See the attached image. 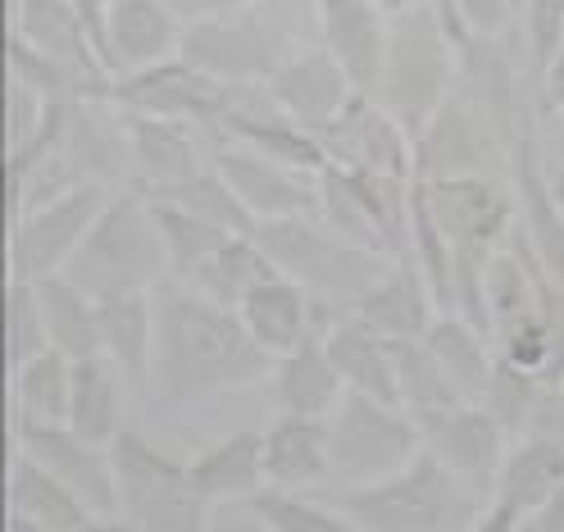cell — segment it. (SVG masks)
Instances as JSON below:
<instances>
[{
  "mask_svg": "<svg viewBox=\"0 0 564 532\" xmlns=\"http://www.w3.org/2000/svg\"><path fill=\"white\" fill-rule=\"evenodd\" d=\"M324 350H328V360H333V369H337L346 392H360V397H373V401L401 405L392 337H382L373 324H365L356 310H337L328 318Z\"/></svg>",
  "mask_w": 564,
  "mask_h": 532,
  "instance_id": "25",
  "label": "cell"
},
{
  "mask_svg": "<svg viewBox=\"0 0 564 532\" xmlns=\"http://www.w3.org/2000/svg\"><path fill=\"white\" fill-rule=\"evenodd\" d=\"M10 532H46V528H37V523H28V519H14V514H10Z\"/></svg>",
  "mask_w": 564,
  "mask_h": 532,
  "instance_id": "55",
  "label": "cell"
},
{
  "mask_svg": "<svg viewBox=\"0 0 564 532\" xmlns=\"http://www.w3.org/2000/svg\"><path fill=\"white\" fill-rule=\"evenodd\" d=\"M538 110L546 115H564V55L546 68V74L538 78Z\"/></svg>",
  "mask_w": 564,
  "mask_h": 532,
  "instance_id": "50",
  "label": "cell"
},
{
  "mask_svg": "<svg viewBox=\"0 0 564 532\" xmlns=\"http://www.w3.org/2000/svg\"><path fill=\"white\" fill-rule=\"evenodd\" d=\"M560 55H564V51H560Z\"/></svg>",
  "mask_w": 564,
  "mask_h": 532,
  "instance_id": "59",
  "label": "cell"
},
{
  "mask_svg": "<svg viewBox=\"0 0 564 532\" xmlns=\"http://www.w3.org/2000/svg\"><path fill=\"white\" fill-rule=\"evenodd\" d=\"M273 269H278V264L264 256V246L256 241V232H237V237H228L219 251L200 264V273L187 282V287H196L200 296H209L215 305L237 310L241 296L251 292L260 278H269Z\"/></svg>",
  "mask_w": 564,
  "mask_h": 532,
  "instance_id": "37",
  "label": "cell"
},
{
  "mask_svg": "<svg viewBox=\"0 0 564 532\" xmlns=\"http://www.w3.org/2000/svg\"><path fill=\"white\" fill-rule=\"evenodd\" d=\"M365 324H373L382 337H392V341H405V337H423L433 328V318L442 314L433 287H429V278H423L419 260L405 251L392 260V269H387L373 287L350 305Z\"/></svg>",
  "mask_w": 564,
  "mask_h": 532,
  "instance_id": "26",
  "label": "cell"
},
{
  "mask_svg": "<svg viewBox=\"0 0 564 532\" xmlns=\"http://www.w3.org/2000/svg\"><path fill=\"white\" fill-rule=\"evenodd\" d=\"M264 91L282 115H288L292 123H301V128H310V132H324L346 105L360 96V87L350 83V74L324 46H301L264 83Z\"/></svg>",
  "mask_w": 564,
  "mask_h": 532,
  "instance_id": "21",
  "label": "cell"
},
{
  "mask_svg": "<svg viewBox=\"0 0 564 532\" xmlns=\"http://www.w3.org/2000/svg\"><path fill=\"white\" fill-rule=\"evenodd\" d=\"M87 532H141V528H137L128 514H110V519H96Z\"/></svg>",
  "mask_w": 564,
  "mask_h": 532,
  "instance_id": "52",
  "label": "cell"
},
{
  "mask_svg": "<svg viewBox=\"0 0 564 532\" xmlns=\"http://www.w3.org/2000/svg\"><path fill=\"white\" fill-rule=\"evenodd\" d=\"M469 532H528V514L491 496V501L482 506V514L469 523Z\"/></svg>",
  "mask_w": 564,
  "mask_h": 532,
  "instance_id": "48",
  "label": "cell"
},
{
  "mask_svg": "<svg viewBox=\"0 0 564 532\" xmlns=\"http://www.w3.org/2000/svg\"><path fill=\"white\" fill-rule=\"evenodd\" d=\"M542 115H546V110H542ZM551 119H560V123H564V115H551Z\"/></svg>",
  "mask_w": 564,
  "mask_h": 532,
  "instance_id": "56",
  "label": "cell"
},
{
  "mask_svg": "<svg viewBox=\"0 0 564 532\" xmlns=\"http://www.w3.org/2000/svg\"><path fill=\"white\" fill-rule=\"evenodd\" d=\"M256 6H269V0H173L187 23L196 19H224V14H241V10H256Z\"/></svg>",
  "mask_w": 564,
  "mask_h": 532,
  "instance_id": "49",
  "label": "cell"
},
{
  "mask_svg": "<svg viewBox=\"0 0 564 532\" xmlns=\"http://www.w3.org/2000/svg\"><path fill=\"white\" fill-rule=\"evenodd\" d=\"M423 341H429L433 360L442 365V373L451 378L455 392H460L465 401H482L491 369H497V341L455 310H442L433 318V328L423 333Z\"/></svg>",
  "mask_w": 564,
  "mask_h": 532,
  "instance_id": "33",
  "label": "cell"
},
{
  "mask_svg": "<svg viewBox=\"0 0 564 532\" xmlns=\"http://www.w3.org/2000/svg\"><path fill=\"white\" fill-rule=\"evenodd\" d=\"M446 10V0H442ZM451 23V42H455V64H460V91L474 96V105L491 119V128L501 132V141L510 146L523 115L533 110L519 96V74H514V55H510V37H491V32H474L469 23H460L446 10Z\"/></svg>",
  "mask_w": 564,
  "mask_h": 532,
  "instance_id": "18",
  "label": "cell"
},
{
  "mask_svg": "<svg viewBox=\"0 0 564 532\" xmlns=\"http://www.w3.org/2000/svg\"><path fill=\"white\" fill-rule=\"evenodd\" d=\"M555 433L564 437V378H560V387H555Z\"/></svg>",
  "mask_w": 564,
  "mask_h": 532,
  "instance_id": "54",
  "label": "cell"
},
{
  "mask_svg": "<svg viewBox=\"0 0 564 532\" xmlns=\"http://www.w3.org/2000/svg\"><path fill=\"white\" fill-rule=\"evenodd\" d=\"M246 510L256 514L264 532H365L341 506H319L305 491H278L264 487L260 496L246 501Z\"/></svg>",
  "mask_w": 564,
  "mask_h": 532,
  "instance_id": "39",
  "label": "cell"
},
{
  "mask_svg": "<svg viewBox=\"0 0 564 532\" xmlns=\"http://www.w3.org/2000/svg\"><path fill=\"white\" fill-rule=\"evenodd\" d=\"M237 314H241L246 333H251V337L273 355V360H278V355L305 346L310 337H324L328 318H333L337 310L324 305V301H314V296L301 287V282H292L282 269H273L269 278H260L256 287L241 296Z\"/></svg>",
  "mask_w": 564,
  "mask_h": 532,
  "instance_id": "20",
  "label": "cell"
},
{
  "mask_svg": "<svg viewBox=\"0 0 564 532\" xmlns=\"http://www.w3.org/2000/svg\"><path fill=\"white\" fill-rule=\"evenodd\" d=\"M42 314H46V337L68 360H91L100 355V301L83 292L68 273H51L37 282Z\"/></svg>",
  "mask_w": 564,
  "mask_h": 532,
  "instance_id": "35",
  "label": "cell"
},
{
  "mask_svg": "<svg viewBox=\"0 0 564 532\" xmlns=\"http://www.w3.org/2000/svg\"><path fill=\"white\" fill-rule=\"evenodd\" d=\"M42 350H51V337H46V314H42L37 282L6 278V365L19 369Z\"/></svg>",
  "mask_w": 564,
  "mask_h": 532,
  "instance_id": "43",
  "label": "cell"
},
{
  "mask_svg": "<svg viewBox=\"0 0 564 532\" xmlns=\"http://www.w3.org/2000/svg\"><path fill=\"white\" fill-rule=\"evenodd\" d=\"M528 528H533V532H564V487L551 496V501L533 519H528Z\"/></svg>",
  "mask_w": 564,
  "mask_h": 532,
  "instance_id": "51",
  "label": "cell"
},
{
  "mask_svg": "<svg viewBox=\"0 0 564 532\" xmlns=\"http://www.w3.org/2000/svg\"><path fill=\"white\" fill-rule=\"evenodd\" d=\"M528 532H533V528H528Z\"/></svg>",
  "mask_w": 564,
  "mask_h": 532,
  "instance_id": "58",
  "label": "cell"
},
{
  "mask_svg": "<svg viewBox=\"0 0 564 532\" xmlns=\"http://www.w3.org/2000/svg\"><path fill=\"white\" fill-rule=\"evenodd\" d=\"M296 51L301 46L292 42L288 23L273 19L269 6L224 19H196L183 37V59H192L200 74L224 87H264Z\"/></svg>",
  "mask_w": 564,
  "mask_h": 532,
  "instance_id": "8",
  "label": "cell"
},
{
  "mask_svg": "<svg viewBox=\"0 0 564 532\" xmlns=\"http://www.w3.org/2000/svg\"><path fill=\"white\" fill-rule=\"evenodd\" d=\"M110 187H74L55 196L51 205L28 209L23 219L10 224V246H6V269L10 278L42 282L51 273H64L68 260L78 256V246L87 241L91 224L100 219V209L110 205Z\"/></svg>",
  "mask_w": 564,
  "mask_h": 532,
  "instance_id": "10",
  "label": "cell"
},
{
  "mask_svg": "<svg viewBox=\"0 0 564 532\" xmlns=\"http://www.w3.org/2000/svg\"><path fill=\"white\" fill-rule=\"evenodd\" d=\"M6 78L23 83L28 91H37L51 105H59V100H87V96H110V91L83 83L74 68H64L59 59H51L46 51H37L28 37H19L14 28H10V42H6Z\"/></svg>",
  "mask_w": 564,
  "mask_h": 532,
  "instance_id": "40",
  "label": "cell"
},
{
  "mask_svg": "<svg viewBox=\"0 0 564 532\" xmlns=\"http://www.w3.org/2000/svg\"><path fill=\"white\" fill-rule=\"evenodd\" d=\"M414 187L423 205L433 209L451 251H460V246L497 251L519 224L510 173H465V177H442V183H414Z\"/></svg>",
  "mask_w": 564,
  "mask_h": 532,
  "instance_id": "13",
  "label": "cell"
},
{
  "mask_svg": "<svg viewBox=\"0 0 564 532\" xmlns=\"http://www.w3.org/2000/svg\"><path fill=\"white\" fill-rule=\"evenodd\" d=\"M151 200H173V205H183V209H192V215L219 224V228H228V232H256V228H260L256 215L241 205V196L232 192V183H228V177H224L215 164H209L205 173H196V177H187V183L151 196Z\"/></svg>",
  "mask_w": 564,
  "mask_h": 532,
  "instance_id": "41",
  "label": "cell"
},
{
  "mask_svg": "<svg viewBox=\"0 0 564 532\" xmlns=\"http://www.w3.org/2000/svg\"><path fill=\"white\" fill-rule=\"evenodd\" d=\"M68 397H74V360L55 346L10 369V419L68 423Z\"/></svg>",
  "mask_w": 564,
  "mask_h": 532,
  "instance_id": "36",
  "label": "cell"
},
{
  "mask_svg": "<svg viewBox=\"0 0 564 532\" xmlns=\"http://www.w3.org/2000/svg\"><path fill=\"white\" fill-rule=\"evenodd\" d=\"M387 14H401V10H414V6H433V0H378Z\"/></svg>",
  "mask_w": 564,
  "mask_h": 532,
  "instance_id": "53",
  "label": "cell"
},
{
  "mask_svg": "<svg viewBox=\"0 0 564 532\" xmlns=\"http://www.w3.org/2000/svg\"><path fill=\"white\" fill-rule=\"evenodd\" d=\"M128 146H132V187L141 196H160L215 164L219 137L187 119L128 115Z\"/></svg>",
  "mask_w": 564,
  "mask_h": 532,
  "instance_id": "17",
  "label": "cell"
},
{
  "mask_svg": "<svg viewBox=\"0 0 564 532\" xmlns=\"http://www.w3.org/2000/svg\"><path fill=\"white\" fill-rule=\"evenodd\" d=\"M328 164L350 169V173H369V177H414V137L405 123L387 110L378 96H356L346 110L319 132Z\"/></svg>",
  "mask_w": 564,
  "mask_h": 532,
  "instance_id": "15",
  "label": "cell"
},
{
  "mask_svg": "<svg viewBox=\"0 0 564 532\" xmlns=\"http://www.w3.org/2000/svg\"><path fill=\"white\" fill-rule=\"evenodd\" d=\"M519 6H523V0H514V10H519Z\"/></svg>",
  "mask_w": 564,
  "mask_h": 532,
  "instance_id": "57",
  "label": "cell"
},
{
  "mask_svg": "<svg viewBox=\"0 0 564 532\" xmlns=\"http://www.w3.org/2000/svg\"><path fill=\"white\" fill-rule=\"evenodd\" d=\"M64 273L96 301L147 296L160 282H169V251L151 200L137 187H119Z\"/></svg>",
  "mask_w": 564,
  "mask_h": 532,
  "instance_id": "3",
  "label": "cell"
},
{
  "mask_svg": "<svg viewBox=\"0 0 564 532\" xmlns=\"http://www.w3.org/2000/svg\"><path fill=\"white\" fill-rule=\"evenodd\" d=\"M241 87H224L183 55H173L151 68H132L110 83V100L128 115H160V119H187L219 137L228 110L237 105Z\"/></svg>",
  "mask_w": 564,
  "mask_h": 532,
  "instance_id": "12",
  "label": "cell"
},
{
  "mask_svg": "<svg viewBox=\"0 0 564 532\" xmlns=\"http://www.w3.org/2000/svg\"><path fill=\"white\" fill-rule=\"evenodd\" d=\"M455 87H460V64H455L442 0L392 14V37H387V59L373 96L405 123L410 137H419Z\"/></svg>",
  "mask_w": 564,
  "mask_h": 532,
  "instance_id": "4",
  "label": "cell"
},
{
  "mask_svg": "<svg viewBox=\"0 0 564 532\" xmlns=\"http://www.w3.org/2000/svg\"><path fill=\"white\" fill-rule=\"evenodd\" d=\"M414 423L423 433V450L437 455L446 469H455L465 482H474L478 491L491 496L497 474L506 465V450H510V433L491 419L487 405L455 401V405H437V410L414 414Z\"/></svg>",
  "mask_w": 564,
  "mask_h": 532,
  "instance_id": "16",
  "label": "cell"
},
{
  "mask_svg": "<svg viewBox=\"0 0 564 532\" xmlns=\"http://www.w3.org/2000/svg\"><path fill=\"white\" fill-rule=\"evenodd\" d=\"M155 301V373L151 397L173 414L205 410L224 392H241L273 373V355L246 333L241 314L215 305L187 282H160Z\"/></svg>",
  "mask_w": 564,
  "mask_h": 532,
  "instance_id": "1",
  "label": "cell"
},
{
  "mask_svg": "<svg viewBox=\"0 0 564 532\" xmlns=\"http://www.w3.org/2000/svg\"><path fill=\"white\" fill-rule=\"evenodd\" d=\"M215 169L232 183V192L256 215V224L319 215V173H301L251 146H237V141H219Z\"/></svg>",
  "mask_w": 564,
  "mask_h": 532,
  "instance_id": "19",
  "label": "cell"
},
{
  "mask_svg": "<svg viewBox=\"0 0 564 532\" xmlns=\"http://www.w3.org/2000/svg\"><path fill=\"white\" fill-rule=\"evenodd\" d=\"M560 487H564V437L560 433H528V437L510 442L491 496L533 519Z\"/></svg>",
  "mask_w": 564,
  "mask_h": 532,
  "instance_id": "32",
  "label": "cell"
},
{
  "mask_svg": "<svg viewBox=\"0 0 564 532\" xmlns=\"http://www.w3.org/2000/svg\"><path fill=\"white\" fill-rule=\"evenodd\" d=\"M264 474H269V487L278 491L328 487L333 478L328 419L273 414V423L264 428Z\"/></svg>",
  "mask_w": 564,
  "mask_h": 532,
  "instance_id": "27",
  "label": "cell"
},
{
  "mask_svg": "<svg viewBox=\"0 0 564 532\" xmlns=\"http://www.w3.org/2000/svg\"><path fill=\"white\" fill-rule=\"evenodd\" d=\"M192 487L205 496L209 506H228V501H251L269 487L264 474V433L256 428H237L224 433L215 446H205L200 455L187 459Z\"/></svg>",
  "mask_w": 564,
  "mask_h": 532,
  "instance_id": "28",
  "label": "cell"
},
{
  "mask_svg": "<svg viewBox=\"0 0 564 532\" xmlns=\"http://www.w3.org/2000/svg\"><path fill=\"white\" fill-rule=\"evenodd\" d=\"M269 382H273V410L301 414V419H328L346 397V387L324 350V337H310L305 346L278 355Z\"/></svg>",
  "mask_w": 564,
  "mask_h": 532,
  "instance_id": "31",
  "label": "cell"
},
{
  "mask_svg": "<svg viewBox=\"0 0 564 532\" xmlns=\"http://www.w3.org/2000/svg\"><path fill=\"white\" fill-rule=\"evenodd\" d=\"M183 37L187 19L173 10V0H110L105 10V59L115 78L183 55Z\"/></svg>",
  "mask_w": 564,
  "mask_h": 532,
  "instance_id": "23",
  "label": "cell"
},
{
  "mask_svg": "<svg viewBox=\"0 0 564 532\" xmlns=\"http://www.w3.org/2000/svg\"><path fill=\"white\" fill-rule=\"evenodd\" d=\"M46 110H51V100H42L37 91H28L23 83L6 78V151L28 146V141L42 132Z\"/></svg>",
  "mask_w": 564,
  "mask_h": 532,
  "instance_id": "45",
  "label": "cell"
},
{
  "mask_svg": "<svg viewBox=\"0 0 564 532\" xmlns=\"http://www.w3.org/2000/svg\"><path fill=\"white\" fill-rule=\"evenodd\" d=\"M328 442H333L328 482L337 491H356L392 478L423 450V433L405 405L373 401L360 392H346L341 405L328 414Z\"/></svg>",
  "mask_w": 564,
  "mask_h": 532,
  "instance_id": "7",
  "label": "cell"
},
{
  "mask_svg": "<svg viewBox=\"0 0 564 532\" xmlns=\"http://www.w3.org/2000/svg\"><path fill=\"white\" fill-rule=\"evenodd\" d=\"M10 446L32 455L59 482L74 487L100 519L119 514V478H115L110 446L74 433L68 423H37V419H10Z\"/></svg>",
  "mask_w": 564,
  "mask_h": 532,
  "instance_id": "14",
  "label": "cell"
},
{
  "mask_svg": "<svg viewBox=\"0 0 564 532\" xmlns=\"http://www.w3.org/2000/svg\"><path fill=\"white\" fill-rule=\"evenodd\" d=\"M6 496H10L14 519H28V523H37L46 532H87L100 519L74 487L59 482L46 465H37V459L23 455V450L10 455Z\"/></svg>",
  "mask_w": 564,
  "mask_h": 532,
  "instance_id": "29",
  "label": "cell"
},
{
  "mask_svg": "<svg viewBox=\"0 0 564 532\" xmlns=\"http://www.w3.org/2000/svg\"><path fill=\"white\" fill-rule=\"evenodd\" d=\"M465 173H510V146L491 119L455 87L442 110L414 137V177L410 183H442Z\"/></svg>",
  "mask_w": 564,
  "mask_h": 532,
  "instance_id": "11",
  "label": "cell"
},
{
  "mask_svg": "<svg viewBox=\"0 0 564 532\" xmlns=\"http://www.w3.org/2000/svg\"><path fill=\"white\" fill-rule=\"evenodd\" d=\"M151 200V196H147ZM155 209V224H160V237H164V251H169V278L173 282H192L200 273V264L219 251V246L237 232L209 224L200 215H192V209L173 205V200H151Z\"/></svg>",
  "mask_w": 564,
  "mask_h": 532,
  "instance_id": "38",
  "label": "cell"
},
{
  "mask_svg": "<svg viewBox=\"0 0 564 532\" xmlns=\"http://www.w3.org/2000/svg\"><path fill=\"white\" fill-rule=\"evenodd\" d=\"M110 459L119 478V514H128L141 532H209L215 506L192 487L183 459L132 428L110 442Z\"/></svg>",
  "mask_w": 564,
  "mask_h": 532,
  "instance_id": "6",
  "label": "cell"
},
{
  "mask_svg": "<svg viewBox=\"0 0 564 532\" xmlns=\"http://www.w3.org/2000/svg\"><path fill=\"white\" fill-rule=\"evenodd\" d=\"M392 350H397V392H401V405H405L410 414H423V410L465 401V397L451 387V378L442 373V365L433 360V350H429V341H423V337L392 341Z\"/></svg>",
  "mask_w": 564,
  "mask_h": 532,
  "instance_id": "42",
  "label": "cell"
},
{
  "mask_svg": "<svg viewBox=\"0 0 564 532\" xmlns=\"http://www.w3.org/2000/svg\"><path fill=\"white\" fill-rule=\"evenodd\" d=\"M319 219L365 251L397 260L410 251V183L328 164L319 173Z\"/></svg>",
  "mask_w": 564,
  "mask_h": 532,
  "instance_id": "9",
  "label": "cell"
},
{
  "mask_svg": "<svg viewBox=\"0 0 564 532\" xmlns=\"http://www.w3.org/2000/svg\"><path fill=\"white\" fill-rule=\"evenodd\" d=\"M19 37H28L37 51H46L51 59H59L64 68H74V74L100 91H110L115 74L110 64H105L91 28L83 19V10L74 0H14V23H10Z\"/></svg>",
  "mask_w": 564,
  "mask_h": 532,
  "instance_id": "24",
  "label": "cell"
},
{
  "mask_svg": "<svg viewBox=\"0 0 564 532\" xmlns=\"http://www.w3.org/2000/svg\"><path fill=\"white\" fill-rule=\"evenodd\" d=\"M314 28H319V46L346 68L350 83L373 96L387 37H392V14L378 0H314Z\"/></svg>",
  "mask_w": 564,
  "mask_h": 532,
  "instance_id": "22",
  "label": "cell"
},
{
  "mask_svg": "<svg viewBox=\"0 0 564 532\" xmlns=\"http://www.w3.org/2000/svg\"><path fill=\"white\" fill-rule=\"evenodd\" d=\"M487 501V491L465 482L429 450H419L392 478L337 496V506L365 532H469Z\"/></svg>",
  "mask_w": 564,
  "mask_h": 532,
  "instance_id": "2",
  "label": "cell"
},
{
  "mask_svg": "<svg viewBox=\"0 0 564 532\" xmlns=\"http://www.w3.org/2000/svg\"><path fill=\"white\" fill-rule=\"evenodd\" d=\"M123 373L91 355V360H74V397H68V428L110 446L123 433Z\"/></svg>",
  "mask_w": 564,
  "mask_h": 532,
  "instance_id": "34",
  "label": "cell"
},
{
  "mask_svg": "<svg viewBox=\"0 0 564 532\" xmlns=\"http://www.w3.org/2000/svg\"><path fill=\"white\" fill-rule=\"evenodd\" d=\"M446 10L474 32H491V37H510V23H519L514 0H446Z\"/></svg>",
  "mask_w": 564,
  "mask_h": 532,
  "instance_id": "46",
  "label": "cell"
},
{
  "mask_svg": "<svg viewBox=\"0 0 564 532\" xmlns=\"http://www.w3.org/2000/svg\"><path fill=\"white\" fill-rule=\"evenodd\" d=\"M100 355L123 373V382L137 397L151 392V373H155V301H151V292L100 301Z\"/></svg>",
  "mask_w": 564,
  "mask_h": 532,
  "instance_id": "30",
  "label": "cell"
},
{
  "mask_svg": "<svg viewBox=\"0 0 564 532\" xmlns=\"http://www.w3.org/2000/svg\"><path fill=\"white\" fill-rule=\"evenodd\" d=\"M538 141H542V173L555 205L564 209V123L538 110Z\"/></svg>",
  "mask_w": 564,
  "mask_h": 532,
  "instance_id": "47",
  "label": "cell"
},
{
  "mask_svg": "<svg viewBox=\"0 0 564 532\" xmlns=\"http://www.w3.org/2000/svg\"><path fill=\"white\" fill-rule=\"evenodd\" d=\"M519 28H523L528 74H533V87H538V78L564 51V0H523L519 6Z\"/></svg>",
  "mask_w": 564,
  "mask_h": 532,
  "instance_id": "44",
  "label": "cell"
},
{
  "mask_svg": "<svg viewBox=\"0 0 564 532\" xmlns=\"http://www.w3.org/2000/svg\"><path fill=\"white\" fill-rule=\"evenodd\" d=\"M256 241L264 246V256L292 282H301L314 301H324L333 310H350L387 269H392L387 256L346 241L319 215L269 219V224L256 228Z\"/></svg>",
  "mask_w": 564,
  "mask_h": 532,
  "instance_id": "5",
  "label": "cell"
}]
</instances>
